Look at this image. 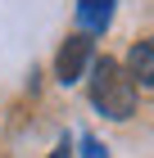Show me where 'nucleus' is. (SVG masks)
I'll list each match as a JSON object with an SVG mask.
<instances>
[{"mask_svg": "<svg viewBox=\"0 0 154 158\" xmlns=\"http://www.w3.org/2000/svg\"><path fill=\"white\" fill-rule=\"evenodd\" d=\"M73 154V145H68V140H59V145H55V154H50V158H68Z\"/></svg>", "mask_w": 154, "mask_h": 158, "instance_id": "6", "label": "nucleus"}, {"mask_svg": "<svg viewBox=\"0 0 154 158\" xmlns=\"http://www.w3.org/2000/svg\"><path fill=\"white\" fill-rule=\"evenodd\" d=\"M122 73L131 77V86H154V36L136 41L127 50V63H122Z\"/></svg>", "mask_w": 154, "mask_h": 158, "instance_id": "3", "label": "nucleus"}, {"mask_svg": "<svg viewBox=\"0 0 154 158\" xmlns=\"http://www.w3.org/2000/svg\"><path fill=\"white\" fill-rule=\"evenodd\" d=\"M91 99H95V109L104 113V118H113V122L131 118V109H136V86L122 73L118 59H91Z\"/></svg>", "mask_w": 154, "mask_h": 158, "instance_id": "1", "label": "nucleus"}, {"mask_svg": "<svg viewBox=\"0 0 154 158\" xmlns=\"http://www.w3.org/2000/svg\"><path fill=\"white\" fill-rule=\"evenodd\" d=\"M82 158H104V145L95 135H82Z\"/></svg>", "mask_w": 154, "mask_h": 158, "instance_id": "5", "label": "nucleus"}, {"mask_svg": "<svg viewBox=\"0 0 154 158\" xmlns=\"http://www.w3.org/2000/svg\"><path fill=\"white\" fill-rule=\"evenodd\" d=\"M91 59H95V41H91V36H68V41L59 45V59H55L59 81H77Z\"/></svg>", "mask_w": 154, "mask_h": 158, "instance_id": "2", "label": "nucleus"}, {"mask_svg": "<svg viewBox=\"0 0 154 158\" xmlns=\"http://www.w3.org/2000/svg\"><path fill=\"white\" fill-rule=\"evenodd\" d=\"M109 18H113V0H82L77 5V23L86 32H104Z\"/></svg>", "mask_w": 154, "mask_h": 158, "instance_id": "4", "label": "nucleus"}]
</instances>
